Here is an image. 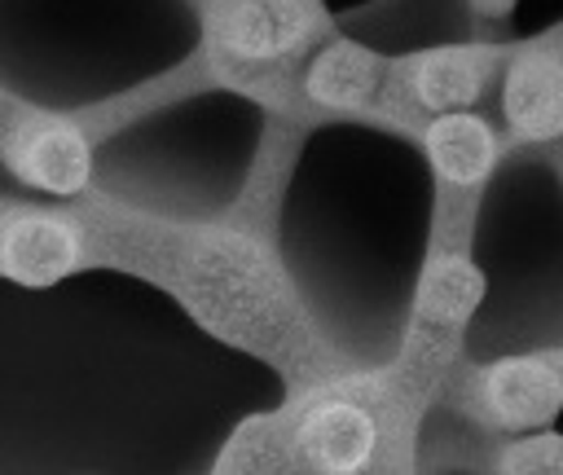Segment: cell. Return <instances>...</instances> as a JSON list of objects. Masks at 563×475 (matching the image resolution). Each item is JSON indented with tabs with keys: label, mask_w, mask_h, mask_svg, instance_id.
<instances>
[{
	"label": "cell",
	"mask_w": 563,
	"mask_h": 475,
	"mask_svg": "<svg viewBox=\"0 0 563 475\" xmlns=\"http://www.w3.org/2000/svg\"><path fill=\"white\" fill-rule=\"evenodd\" d=\"M110 259L163 277L194 317L229 343L255 347L286 369L312 365L303 312L268 255L229 229H101Z\"/></svg>",
	"instance_id": "obj_1"
},
{
	"label": "cell",
	"mask_w": 563,
	"mask_h": 475,
	"mask_svg": "<svg viewBox=\"0 0 563 475\" xmlns=\"http://www.w3.org/2000/svg\"><path fill=\"white\" fill-rule=\"evenodd\" d=\"M400 396L396 387H369V383H339L321 387L282 435L277 466H303L325 475H352L365 471L391 431H400Z\"/></svg>",
	"instance_id": "obj_2"
},
{
	"label": "cell",
	"mask_w": 563,
	"mask_h": 475,
	"mask_svg": "<svg viewBox=\"0 0 563 475\" xmlns=\"http://www.w3.org/2000/svg\"><path fill=\"white\" fill-rule=\"evenodd\" d=\"M321 13L312 0H216L211 4V48L224 70H273L295 57Z\"/></svg>",
	"instance_id": "obj_3"
},
{
	"label": "cell",
	"mask_w": 563,
	"mask_h": 475,
	"mask_svg": "<svg viewBox=\"0 0 563 475\" xmlns=\"http://www.w3.org/2000/svg\"><path fill=\"white\" fill-rule=\"evenodd\" d=\"M0 158L18 180L57 198L79 194L92 176L88 136L70 119L40 114V110L0 114Z\"/></svg>",
	"instance_id": "obj_4"
},
{
	"label": "cell",
	"mask_w": 563,
	"mask_h": 475,
	"mask_svg": "<svg viewBox=\"0 0 563 475\" xmlns=\"http://www.w3.org/2000/svg\"><path fill=\"white\" fill-rule=\"evenodd\" d=\"M84 259V229L53 211L0 216V273L22 286H53Z\"/></svg>",
	"instance_id": "obj_5"
},
{
	"label": "cell",
	"mask_w": 563,
	"mask_h": 475,
	"mask_svg": "<svg viewBox=\"0 0 563 475\" xmlns=\"http://www.w3.org/2000/svg\"><path fill=\"white\" fill-rule=\"evenodd\" d=\"M303 88L325 110H391V66L352 40H330L303 70Z\"/></svg>",
	"instance_id": "obj_6"
},
{
	"label": "cell",
	"mask_w": 563,
	"mask_h": 475,
	"mask_svg": "<svg viewBox=\"0 0 563 475\" xmlns=\"http://www.w3.org/2000/svg\"><path fill=\"white\" fill-rule=\"evenodd\" d=\"M479 396L497 427H537L563 405V361L506 356L479 374Z\"/></svg>",
	"instance_id": "obj_7"
},
{
	"label": "cell",
	"mask_w": 563,
	"mask_h": 475,
	"mask_svg": "<svg viewBox=\"0 0 563 475\" xmlns=\"http://www.w3.org/2000/svg\"><path fill=\"white\" fill-rule=\"evenodd\" d=\"M506 123L515 136L545 141L563 132V53H528L506 70Z\"/></svg>",
	"instance_id": "obj_8"
},
{
	"label": "cell",
	"mask_w": 563,
	"mask_h": 475,
	"mask_svg": "<svg viewBox=\"0 0 563 475\" xmlns=\"http://www.w3.org/2000/svg\"><path fill=\"white\" fill-rule=\"evenodd\" d=\"M484 299V273L462 259V255H444L427 268L422 286H418V303H413V325L427 339V356L462 330V321L475 312V303Z\"/></svg>",
	"instance_id": "obj_9"
},
{
	"label": "cell",
	"mask_w": 563,
	"mask_h": 475,
	"mask_svg": "<svg viewBox=\"0 0 563 475\" xmlns=\"http://www.w3.org/2000/svg\"><path fill=\"white\" fill-rule=\"evenodd\" d=\"M427 141V158L435 167V176L444 185H457V189H471L479 185L493 163H497V141H493V128L471 114V110H444L427 123L422 132Z\"/></svg>",
	"instance_id": "obj_10"
},
{
	"label": "cell",
	"mask_w": 563,
	"mask_h": 475,
	"mask_svg": "<svg viewBox=\"0 0 563 475\" xmlns=\"http://www.w3.org/2000/svg\"><path fill=\"white\" fill-rule=\"evenodd\" d=\"M484 66H488V53H479V48H431V53L405 62V92L413 106H422L431 114L462 110L479 97Z\"/></svg>",
	"instance_id": "obj_11"
},
{
	"label": "cell",
	"mask_w": 563,
	"mask_h": 475,
	"mask_svg": "<svg viewBox=\"0 0 563 475\" xmlns=\"http://www.w3.org/2000/svg\"><path fill=\"white\" fill-rule=\"evenodd\" d=\"M501 471H563V435L541 431L501 453Z\"/></svg>",
	"instance_id": "obj_12"
}]
</instances>
